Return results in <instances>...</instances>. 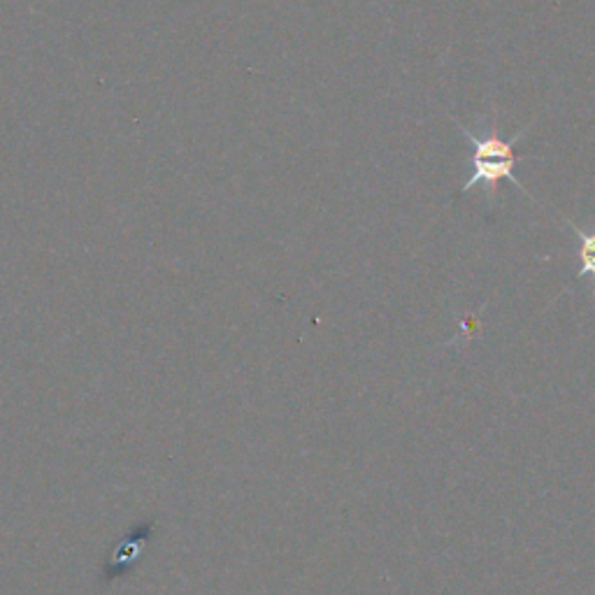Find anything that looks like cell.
Listing matches in <instances>:
<instances>
[{
	"label": "cell",
	"instance_id": "cell-2",
	"mask_svg": "<svg viewBox=\"0 0 595 595\" xmlns=\"http://www.w3.org/2000/svg\"><path fill=\"white\" fill-rule=\"evenodd\" d=\"M568 224L579 240V261H582L579 277H593L595 282V233L582 231V228H577V224H572V221H568Z\"/></svg>",
	"mask_w": 595,
	"mask_h": 595
},
{
	"label": "cell",
	"instance_id": "cell-1",
	"mask_svg": "<svg viewBox=\"0 0 595 595\" xmlns=\"http://www.w3.org/2000/svg\"><path fill=\"white\" fill-rule=\"evenodd\" d=\"M458 126H461L463 135L472 142V149H475V154H472V177L461 186L463 193L472 191L475 186H486V191H489V196L493 198L496 196L498 184L503 182V179H510L516 189L526 193L523 184L514 175V168H516L514 147L521 138H526L530 126L523 128V131L516 133L510 140H503L496 133L475 135L470 131V128H465L463 124H458Z\"/></svg>",
	"mask_w": 595,
	"mask_h": 595
}]
</instances>
